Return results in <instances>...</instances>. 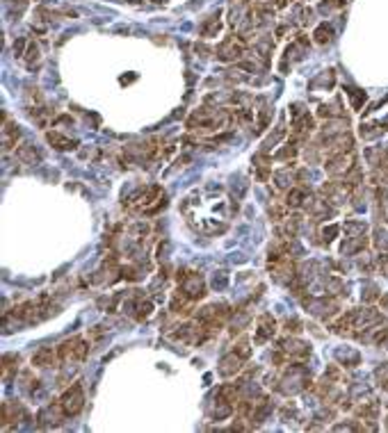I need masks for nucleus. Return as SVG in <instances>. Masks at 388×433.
<instances>
[{
    "label": "nucleus",
    "mask_w": 388,
    "mask_h": 433,
    "mask_svg": "<svg viewBox=\"0 0 388 433\" xmlns=\"http://www.w3.org/2000/svg\"><path fill=\"white\" fill-rule=\"evenodd\" d=\"M48 142L53 144L55 148H60V151H69V148H75V142H71V139L62 137V135H57V133H50V135H48Z\"/></svg>",
    "instance_id": "20e7f679"
},
{
    "label": "nucleus",
    "mask_w": 388,
    "mask_h": 433,
    "mask_svg": "<svg viewBox=\"0 0 388 433\" xmlns=\"http://www.w3.org/2000/svg\"><path fill=\"white\" fill-rule=\"evenodd\" d=\"M62 360H82L87 356V345L80 338H73L60 347Z\"/></svg>",
    "instance_id": "f03ea898"
},
{
    "label": "nucleus",
    "mask_w": 388,
    "mask_h": 433,
    "mask_svg": "<svg viewBox=\"0 0 388 433\" xmlns=\"http://www.w3.org/2000/svg\"><path fill=\"white\" fill-rule=\"evenodd\" d=\"M55 360V354L53 349H41L35 354V358H32V365H37V367H48V365H53Z\"/></svg>",
    "instance_id": "7ed1b4c3"
},
{
    "label": "nucleus",
    "mask_w": 388,
    "mask_h": 433,
    "mask_svg": "<svg viewBox=\"0 0 388 433\" xmlns=\"http://www.w3.org/2000/svg\"><path fill=\"white\" fill-rule=\"evenodd\" d=\"M82 388L80 385H73L71 390H66L64 397L60 401V408L64 410V415H78L80 408H82Z\"/></svg>",
    "instance_id": "f257e3e1"
},
{
    "label": "nucleus",
    "mask_w": 388,
    "mask_h": 433,
    "mask_svg": "<svg viewBox=\"0 0 388 433\" xmlns=\"http://www.w3.org/2000/svg\"><path fill=\"white\" fill-rule=\"evenodd\" d=\"M304 198V192H299V189H293V192L288 194V205H299Z\"/></svg>",
    "instance_id": "39448f33"
},
{
    "label": "nucleus",
    "mask_w": 388,
    "mask_h": 433,
    "mask_svg": "<svg viewBox=\"0 0 388 433\" xmlns=\"http://www.w3.org/2000/svg\"><path fill=\"white\" fill-rule=\"evenodd\" d=\"M19 155H21L23 160H30V162H35V160H37V153H32L30 148H21Z\"/></svg>",
    "instance_id": "423d86ee"
}]
</instances>
